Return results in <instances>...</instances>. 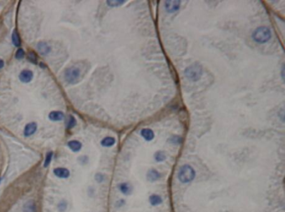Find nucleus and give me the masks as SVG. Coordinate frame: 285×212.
I'll list each match as a JSON object with an SVG mask.
<instances>
[{"mask_svg": "<svg viewBox=\"0 0 285 212\" xmlns=\"http://www.w3.org/2000/svg\"><path fill=\"white\" fill-rule=\"evenodd\" d=\"M271 31L267 27H259L252 34L253 39L258 43H265L271 38Z\"/></svg>", "mask_w": 285, "mask_h": 212, "instance_id": "obj_1", "label": "nucleus"}, {"mask_svg": "<svg viewBox=\"0 0 285 212\" xmlns=\"http://www.w3.org/2000/svg\"><path fill=\"white\" fill-rule=\"evenodd\" d=\"M3 65H4V62L3 61L2 59H0V68H2L3 67Z\"/></svg>", "mask_w": 285, "mask_h": 212, "instance_id": "obj_27", "label": "nucleus"}, {"mask_svg": "<svg viewBox=\"0 0 285 212\" xmlns=\"http://www.w3.org/2000/svg\"><path fill=\"white\" fill-rule=\"evenodd\" d=\"M169 141L172 144H180L182 141V138L179 136H172V137H170Z\"/></svg>", "mask_w": 285, "mask_h": 212, "instance_id": "obj_21", "label": "nucleus"}, {"mask_svg": "<svg viewBox=\"0 0 285 212\" xmlns=\"http://www.w3.org/2000/svg\"><path fill=\"white\" fill-rule=\"evenodd\" d=\"M120 190L123 194L128 195V194H130V191H131V187H130V185H129V184H127V183H122V184H120Z\"/></svg>", "mask_w": 285, "mask_h": 212, "instance_id": "obj_16", "label": "nucleus"}, {"mask_svg": "<svg viewBox=\"0 0 285 212\" xmlns=\"http://www.w3.org/2000/svg\"><path fill=\"white\" fill-rule=\"evenodd\" d=\"M160 178V173L158 172L156 170H154V169H151L148 171L147 173V180L149 181H156V180H157L158 179Z\"/></svg>", "mask_w": 285, "mask_h": 212, "instance_id": "obj_12", "label": "nucleus"}, {"mask_svg": "<svg viewBox=\"0 0 285 212\" xmlns=\"http://www.w3.org/2000/svg\"><path fill=\"white\" fill-rule=\"evenodd\" d=\"M66 206H67V205H66V204H65V203H60V205H59V209H60V210H61V211H64V210H65V209H66Z\"/></svg>", "mask_w": 285, "mask_h": 212, "instance_id": "obj_25", "label": "nucleus"}, {"mask_svg": "<svg viewBox=\"0 0 285 212\" xmlns=\"http://www.w3.org/2000/svg\"><path fill=\"white\" fill-rule=\"evenodd\" d=\"M125 2V0H112V1H107V4L110 7H118Z\"/></svg>", "mask_w": 285, "mask_h": 212, "instance_id": "obj_19", "label": "nucleus"}, {"mask_svg": "<svg viewBox=\"0 0 285 212\" xmlns=\"http://www.w3.org/2000/svg\"><path fill=\"white\" fill-rule=\"evenodd\" d=\"M203 74V68L200 65L193 64L187 67L185 70V75L188 80L192 81H197L201 78Z\"/></svg>", "mask_w": 285, "mask_h": 212, "instance_id": "obj_3", "label": "nucleus"}, {"mask_svg": "<svg viewBox=\"0 0 285 212\" xmlns=\"http://www.w3.org/2000/svg\"><path fill=\"white\" fill-rule=\"evenodd\" d=\"M282 77L284 80V66H283V70H282Z\"/></svg>", "mask_w": 285, "mask_h": 212, "instance_id": "obj_28", "label": "nucleus"}, {"mask_svg": "<svg viewBox=\"0 0 285 212\" xmlns=\"http://www.w3.org/2000/svg\"><path fill=\"white\" fill-rule=\"evenodd\" d=\"M38 51L41 55H46L50 52V45L45 42H40L37 45Z\"/></svg>", "mask_w": 285, "mask_h": 212, "instance_id": "obj_8", "label": "nucleus"}, {"mask_svg": "<svg viewBox=\"0 0 285 212\" xmlns=\"http://www.w3.org/2000/svg\"><path fill=\"white\" fill-rule=\"evenodd\" d=\"M24 212H36V205L33 200L28 201L24 206Z\"/></svg>", "mask_w": 285, "mask_h": 212, "instance_id": "obj_13", "label": "nucleus"}, {"mask_svg": "<svg viewBox=\"0 0 285 212\" xmlns=\"http://www.w3.org/2000/svg\"><path fill=\"white\" fill-rule=\"evenodd\" d=\"M180 1H166L165 7L168 12H175L180 9Z\"/></svg>", "mask_w": 285, "mask_h": 212, "instance_id": "obj_5", "label": "nucleus"}, {"mask_svg": "<svg viewBox=\"0 0 285 212\" xmlns=\"http://www.w3.org/2000/svg\"><path fill=\"white\" fill-rule=\"evenodd\" d=\"M80 76V70L76 67H69L65 72V78L68 83L74 84L79 81Z\"/></svg>", "mask_w": 285, "mask_h": 212, "instance_id": "obj_4", "label": "nucleus"}, {"mask_svg": "<svg viewBox=\"0 0 285 212\" xmlns=\"http://www.w3.org/2000/svg\"><path fill=\"white\" fill-rule=\"evenodd\" d=\"M54 173L56 176L60 178H67L70 176V171L65 168H56L54 170Z\"/></svg>", "mask_w": 285, "mask_h": 212, "instance_id": "obj_10", "label": "nucleus"}, {"mask_svg": "<svg viewBox=\"0 0 285 212\" xmlns=\"http://www.w3.org/2000/svg\"><path fill=\"white\" fill-rule=\"evenodd\" d=\"M95 179H96V180L99 181V182H101L103 180V175H101V174H97V175H95Z\"/></svg>", "mask_w": 285, "mask_h": 212, "instance_id": "obj_26", "label": "nucleus"}, {"mask_svg": "<svg viewBox=\"0 0 285 212\" xmlns=\"http://www.w3.org/2000/svg\"><path fill=\"white\" fill-rule=\"evenodd\" d=\"M155 159L156 161H163V160L166 159V154L163 151L160 150V151H157V152L155 154Z\"/></svg>", "mask_w": 285, "mask_h": 212, "instance_id": "obj_20", "label": "nucleus"}, {"mask_svg": "<svg viewBox=\"0 0 285 212\" xmlns=\"http://www.w3.org/2000/svg\"><path fill=\"white\" fill-rule=\"evenodd\" d=\"M37 129V125L34 122H31V123L28 124L24 128V136H29L34 133L35 131Z\"/></svg>", "mask_w": 285, "mask_h": 212, "instance_id": "obj_11", "label": "nucleus"}, {"mask_svg": "<svg viewBox=\"0 0 285 212\" xmlns=\"http://www.w3.org/2000/svg\"><path fill=\"white\" fill-rule=\"evenodd\" d=\"M140 135H141L143 138L145 139V141H152L154 137H155V134H154L152 130L150 128L142 129L141 131H140Z\"/></svg>", "mask_w": 285, "mask_h": 212, "instance_id": "obj_7", "label": "nucleus"}, {"mask_svg": "<svg viewBox=\"0 0 285 212\" xmlns=\"http://www.w3.org/2000/svg\"><path fill=\"white\" fill-rule=\"evenodd\" d=\"M115 143V139L114 137H110V136H108V137H105L101 141V145L103 146H105V147H110V146H112Z\"/></svg>", "mask_w": 285, "mask_h": 212, "instance_id": "obj_15", "label": "nucleus"}, {"mask_svg": "<svg viewBox=\"0 0 285 212\" xmlns=\"http://www.w3.org/2000/svg\"><path fill=\"white\" fill-rule=\"evenodd\" d=\"M195 170L189 165L182 166L178 172V178L182 183H188L192 181L195 177Z\"/></svg>", "mask_w": 285, "mask_h": 212, "instance_id": "obj_2", "label": "nucleus"}, {"mask_svg": "<svg viewBox=\"0 0 285 212\" xmlns=\"http://www.w3.org/2000/svg\"><path fill=\"white\" fill-rule=\"evenodd\" d=\"M75 124H76V121H75V117L71 116L68 121V128H72L75 126Z\"/></svg>", "mask_w": 285, "mask_h": 212, "instance_id": "obj_22", "label": "nucleus"}, {"mask_svg": "<svg viewBox=\"0 0 285 212\" xmlns=\"http://www.w3.org/2000/svg\"><path fill=\"white\" fill-rule=\"evenodd\" d=\"M12 41L13 43L14 46L16 47H19L20 45H21V41H20V37L18 36V33L16 31H13L12 34Z\"/></svg>", "mask_w": 285, "mask_h": 212, "instance_id": "obj_17", "label": "nucleus"}, {"mask_svg": "<svg viewBox=\"0 0 285 212\" xmlns=\"http://www.w3.org/2000/svg\"><path fill=\"white\" fill-rule=\"evenodd\" d=\"M49 118L51 120V121H60L64 120L65 118V115L63 112L59 111H51L50 114H49Z\"/></svg>", "mask_w": 285, "mask_h": 212, "instance_id": "obj_9", "label": "nucleus"}, {"mask_svg": "<svg viewBox=\"0 0 285 212\" xmlns=\"http://www.w3.org/2000/svg\"><path fill=\"white\" fill-rule=\"evenodd\" d=\"M15 57L17 59H22L23 57H24V50L19 48V49H18L17 52H16V54H15Z\"/></svg>", "mask_w": 285, "mask_h": 212, "instance_id": "obj_24", "label": "nucleus"}, {"mask_svg": "<svg viewBox=\"0 0 285 212\" xmlns=\"http://www.w3.org/2000/svg\"><path fill=\"white\" fill-rule=\"evenodd\" d=\"M150 202L151 205H157L162 202V200H161V198L159 195H153L150 197Z\"/></svg>", "mask_w": 285, "mask_h": 212, "instance_id": "obj_18", "label": "nucleus"}, {"mask_svg": "<svg viewBox=\"0 0 285 212\" xmlns=\"http://www.w3.org/2000/svg\"><path fill=\"white\" fill-rule=\"evenodd\" d=\"M33 76H34V74L29 70H24V71H21V73L19 74L20 81L24 82V83L29 82L33 79Z\"/></svg>", "mask_w": 285, "mask_h": 212, "instance_id": "obj_6", "label": "nucleus"}, {"mask_svg": "<svg viewBox=\"0 0 285 212\" xmlns=\"http://www.w3.org/2000/svg\"><path fill=\"white\" fill-rule=\"evenodd\" d=\"M68 145H69V147L73 150V151H79V150L81 149V143L80 141H70V142L68 143Z\"/></svg>", "mask_w": 285, "mask_h": 212, "instance_id": "obj_14", "label": "nucleus"}, {"mask_svg": "<svg viewBox=\"0 0 285 212\" xmlns=\"http://www.w3.org/2000/svg\"><path fill=\"white\" fill-rule=\"evenodd\" d=\"M52 155L53 153L52 152H49L46 155V158H45V167H47L51 161V159H52Z\"/></svg>", "mask_w": 285, "mask_h": 212, "instance_id": "obj_23", "label": "nucleus"}]
</instances>
